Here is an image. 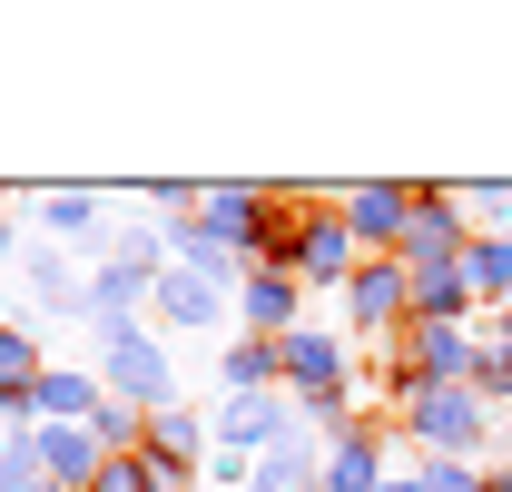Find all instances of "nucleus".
Wrapping results in <instances>:
<instances>
[{"label": "nucleus", "mask_w": 512, "mask_h": 492, "mask_svg": "<svg viewBox=\"0 0 512 492\" xmlns=\"http://www.w3.org/2000/svg\"><path fill=\"white\" fill-rule=\"evenodd\" d=\"M148 296H158V315H168V325H217V315H227V296H217L197 266H168Z\"/></svg>", "instance_id": "nucleus-11"}, {"label": "nucleus", "mask_w": 512, "mask_h": 492, "mask_svg": "<svg viewBox=\"0 0 512 492\" xmlns=\"http://www.w3.org/2000/svg\"><path fill=\"white\" fill-rule=\"evenodd\" d=\"M197 443H207V424H197V414H178V404H168V414H148V453H158L178 483L197 473Z\"/></svg>", "instance_id": "nucleus-13"}, {"label": "nucleus", "mask_w": 512, "mask_h": 492, "mask_svg": "<svg viewBox=\"0 0 512 492\" xmlns=\"http://www.w3.org/2000/svg\"><path fill=\"white\" fill-rule=\"evenodd\" d=\"M316 492H384V453H375V433H345V443L316 463Z\"/></svg>", "instance_id": "nucleus-12"}, {"label": "nucleus", "mask_w": 512, "mask_h": 492, "mask_svg": "<svg viewBox=\"0 0 512 492\" xmlns=\"http://www.w3.org/2000/svg\"><path fill=\"white\" fill-rule=\"evenodd\" d=\"M30 453H40V473L60 492H99V473H109V443L89 424H30Z\"/></svg>", "instance_id": "nucleus-6"}, {"label": "nucleus", "mask_w": 512, "mask_h": 492, "mask_svg": "<svg viewBox=\"0 0 512 492\" xmlns=\"http://www.w3.org/2000/svg\"><path fill=\"white\" fill-rule=\"evenodd\" d=\"M345 325L355 335H404L414 325V266L404 256H365L345 276Z\"/></svg>", "instance_id": "nucleus-2"}, {"label": "nucleus", "mask_w": 512, "mask_h": 492, "mask_svg": "<svg viewBox=\"0 0 512 492\" xmlns=\"http://www.w3.org/2000/svg\"><path fill=\"white\" fill-rule=\"evenodd\" d=\"M0 492H60L50 473H40V453H30V433H10V443H0Z\"/></svg>", "instance_id": "nucleus-18"}, {"label": "nucleus", "mask_w": 512, "mask_h": 492, "mask_svg": "<svg viewBox=\"0 0 512 492\" xmlns=\"http://www.w3.org/2000/svg\"><path fill=\"white\" fill-rule=\"evenodd\" d=\"M266 374H276V345H266V335H247V345L227 355V384H237V394H266Z\"/></svg>", "instance_id": "nucleus-19"}, {"label": "nucleus", "mask_w": 512, "mask_h": 492, "mask_svg": "<svg viewBox=\"0 0 512 492\" xmlns=\"http://www.w3.org/2000/svg\"><path fill=\"white\" fill-rule=\"evenodd\" d=\"M335 207H345V227H355V246H375V256H394V246H404V217H414V187H394V178H365V187H345Z\"/></svg>", "instance_id": "nucleus-7"}, {"label": "nucleus", "mask_w": 512, "mask_h": 492, "mask_svg": "<svg viewBox=\"0 0 512 492\" xmlns=\"http://www.w3.org/2000/svg\"><path fill=\"white\" fill-rule=\"evenodd\" d=\"M286 276H296V286H345V276H355V227H345V207H306Z\"/></svg>", "instance_id": "nucleus-4"}, {"label": "nucleus", "mask_w": 512, "mask_h": 492, "mask_svg": "<svg viewBox=\"0 0 512 492\" xmlns=\"http://www.w3.org/2000/svg\"><path fill=\"white\" fill-rule=\"evenodd\" d=\"M247 492H316V463H306V433H286L276 453H256Z\"/></svg>", "instance_id": "nucleus-14"}, {"label": "nucleus", "mask_w": 512, "mask_h": 492, "mask_svg": "<svg viewBox=\"0 0 512 492\" xmlns=\"http://www.w3.org/2000/svg\"><path fill=\"white\" fill-rule=\"evenodd\" d=\"M40 227H50V237H99V197H89V187H60V197H40Z\"/></svg>", "instance_id": "nucleus-17"}, {"label": "nucleus", "mask_w": 512, "mask_h": 492, "mask_svg": "<svg viewBox=\"0 0 512 492\" xmlns=\"http://www.w3.org/2000/svg\"><path fill=\"white\" fill-rule=\"evenodd\" d=\"M99 374H109V394H119V404H148V414H168V394H178V384H168V355H158L138 325H128V335H109Z\"/></svg>", "instance_id": "nucleus-5"}, {"label": "nucleus", "mask_w": 512, "mask_h": 492, "mask_svg": "<svg viewBox=\"0 0 512 492\" xmlns=\"http://www.w3.org/2000/svg\"><path fill=\"white\" fill-rule=\"evenodd\" d=\"M463 286L483 315H512V237H473L463 246Z\"/></svg>", "instance_id": "nucleus-10"}, {"label": "nucleus", "mask_w": 512, "mask_h": 492, "mask_svg": "<svg viewBox=\"0 0 512 492\" xmlns=\"http://www.w3.org/2000/svg\"><path fill=\"white\" fill-rule=\"evenodd\" d=\"M483 492H512V463H493V473H483Z\"/></svg>", "instance_id": "nucleus-21"}, {"label": "nucleus", "mask_w": 512, "mask_h": 492, "mask_svg": "<svg viewBox=\"0 0 512 492\" xmlns=\"http://www.w3.org/2000/svg\"><path fill=\"white\" fill-rule=\"evenodd\" d=\"M99 492H188V483H178V473H168V463H158V453L138 443V453H109V473H99Z\"/></svg>", "instance_id": "nucleus-15"}, {"label": "nucleus", "mask_w": 512, "mask_h": 492, "mask_svg": "<svg viewBox=\"0 0 512 492\" xmlns=\"http://www.w3.org/2000/svg\"><path fill=\"white\" fill-rule=\"evenodd\" d=\"M463 246H473L463 197H453V187H414V217H404V246H394V256H404L414 276H434V266H453Z\"/></svg>", "instance_id": "nucleus-3"}, {"label": "nucleus", "mask_w": 512, "mask_h": 492, "mask_svg": "<svg viewBox=\"0 0 512 492\" xmlns=\"http://www.w3.org/2000/svg\"><path fill=\"white\" fill-rule=\"evenodd\" d=\"M404 433H414L424 453H463V463H473V453L493 443V404H483L473 384H414V394H404Z\"/></svg>", "instance_id": "nucleus-1"}, {"label": "nucleus", "mask_w": 512, "mask_h": 492, "mask_svg": "<svg viewBox=\"0 0 512 492\" xmlns=\"http://www.w3.org/2000/svg\"><path fill=\"white\" fill-rule=\"evenodd\" d=\"M384 492H424V463H414V473H384Z\"/></svg>", "instance_id": "nucleus-20"}, {"label": "nucleus", "mask_w": 512, "mask_h": 492, "mask_svg": "<svg viewBox=\"0 0 512 492\" xmlns=\"http://www.w3.org/2000/svg\"><path fill=\"white\" fill-rule=\"evenodd\" d=\"M20 276H30V296H40V306H89V286H79V276H69L60 256H50V246H30V256H20Z\"/></svg>", "instance_id": "nucleus-16"}, {"label": "nucleus", "mask_w": 512, "mask_h": 492, "mask_svg": "<svg viewBox=\"0 0 512 492\" xmlns=\"http://www.w3.org/2000/svg\"><path fill=\"white\" fill-rule=\"evenodd\" d=\"M217 433H227V453H237V463H256V453H276V443L296 433V414H286L276 394H237V404L217 414Z\"/></svg>", "instance_id": "nucleus-8"}, {"label": "nucleus", "mask_w": 512, "mask_h": 492, "mask_svg": "<svg viewBox=\"0 0 512 492\" xmlns=\"http://www.w3.org/2000/svg\"><path fill=\"white\" fill-rule=\"evenodd\" d=\"M0 246H10V217H0Z\"/></svg>", "instance_id": "nucleus-22"}, {"label": "nucleus", "mask_w": 512, "mask_h": 492, "mask_svg": "<svg viewBox=\"0 0 512 492\" xmlns=\"http://www.w3.org/2000/svg\"><path fill=\"white\" fill-rule=\"evenodd\" d=\"M237 315H247L266 345H286V335H296V276H286V266H247V306Z\"/></svg>", "instance_id": "nucleus-9"}]
</instances>
